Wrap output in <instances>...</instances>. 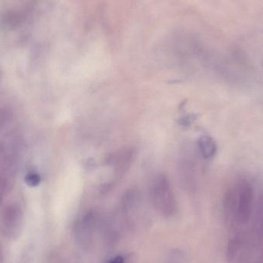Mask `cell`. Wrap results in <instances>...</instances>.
I'll return each mask as SVG.
<instances>
[{
  "mask_svg": "<svg viewBox=\"0 0 263 263\" xmlns=\"http://www.w3.org/2000/svg\"><path fill=\"white\" fill-rule=\"evenodd\" d=\"M253 183L247 178H239L230 185L224 197L226 220L234 227H243L251 220L255 211Z\"/></svg>",
  "mask_w": 263,
  "mask_h": 263,
  "instance_id": "cell-1",
  "label": "cell"
},
{
  "mask_svg": "<svg viewBox=\"0 0 263 263\" xmlns=\"http://www.w3.org/2000/svg\"><path fill=\"white\" fill-rule=\"evenodd\" d=\"M149 197L153 206L161 214L170 217L176 213L177 203L166 176L159 175L152 180Z\"/></svg>",
  "mask_w": 263,
  "mask_h": 263,
  "instance_id": "cell-2",
  "label": "cell"
},
{
  "mask_svg": "<svg viewBox=\"0 0 263 263\" xmlns=\"http://www.w3.org/2000/svg\"><path fill=\"white\" fill-rule=\"evenodd\" d=\"M23 215L21 209L15 205L6 207L1 219V231L6 237L15 239L23 229Z\"/></svg>",
  "mask_w": 263,
  "mask_h": 263,
  "instance_id": "cell-3",
  "label": "cell"
},
{
  "mask_svg": "<svg viewBox=\"0 0 263 263\" xmlns=\"http://www.w3.org/2000/svg\"><path fill=\"white\" fill-rule=\"evenodd\" d=\"M133 157V151L123 150L111 157V163L119 175L123 174L130 165Z\"/></svg>",
  "mask_w": 263,
  "mask_h": 263,
  "instance_id": "cell-4",
  "label": "cell"
},
{
  "mask_svg": "<svg viewBox=\"0 0 263 263\" xmlns=\"http://www.w3.org/2000/svg\"><path fill=\"white\" fill-rule=\"evenodd\" d=\"M199 151L205 159L213 158L216 155L217 146L213 138L208 136H203L199 139Z\"/></svg>",
  "mask_w": 263,
  "mask_h": 263,
  "instance_id": "cell-5",
  "label": "cell"
},
{
  "mask_svg": "<svg viewBox=\"0 0 263 263\" xmlns=\"http://www.w3.org/2000/svg\"><path fill=\"white\" fill-rule=\"evenodd\" d=\"M41 182V178L40 175L35 173H30L26 175L25 177V182L30 187H36L40 185Z\"/></svg>",
  "mask_w": 263,
  "mask_h": 263,
  "instance_id": "cell-6",
  "label": "cell"
},
{
  "mask_svg": "<svg viewBox=\"0 0 263 263\" xmlns=\"http://www.w3.org/2000/svg\"><path fill=\"white\" fill-rule=\"evenodd\" d=\"M109 263H125V259L123 256H116V257L114 258Z\"/></svg>",
  "mask_w": 263,
  "mask_h": 263,
  "instance_id": "cell-7",
  "label": "cell"
},
{
  "mask_svg": "<svg viewBox=\"0 0 263 263\" xmlns=\"http://www.w3.org/2000/svg\"><path fill=\"white\" fill-rule=\"evenodd\" d=\"M3 261V250L2 248L1 244H0V263Z\"/></svg>",
  "mask_w": 263,
  "mask_h": 263,
  "instance_id": "cell-8",
  "label": "cell"
},
{
  "mask_svg": "<svg viewBox=\"0 0 263 263\" xmlns=\"http://www.w3.org/2000/svg\"><path fill=\"white\" fill-rule=\"evenodd\" d=\"M0 204H1V197H0Z\"/></svg>",
  "mask_w": 263,
  "mask_h": 263,
  "instance_id": "cell-9",
  "label": "cell"
}]
</instances>
